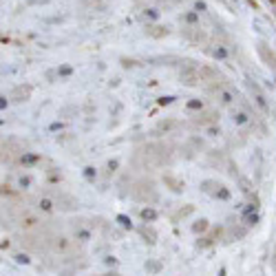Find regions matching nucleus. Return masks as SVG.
<instances>
[{"instance_id": "423d86ee", "label": "nucleus", "mask_w": 276, "mask_h": 276, "mask_svg": "<svg viewBox=\"0 0 276 276\" xmlns=\"http://www.w3.org/2000/svg\"><path fill=\"white\" fill-rule=\"evenodd\" d=\"M84 175L91 179V177H95V170H93V168H87V170H84Z\"/></svg>"}, {"instance_id": "0eeeda50", "label": "nucleus", "mask_w": 276, "mask_h": 276, "mask_svg": "<svg viewBox=\"0 0 276 276\" xmlns=\"http://www.w3.org/2000/svg\"><path fill=\"white\" fill-rule=\"evenodd\" d=\"M42 208H45V210H51V201H49V199H45V201H42Z\"/></svg>"}, {"instance_id": "f257e3e1", "label": "nucleus", "mask_w": 276, "mask_h": 276, "mask_svg": "<svg viewBox=\"0 0 276 276\" xmlns=\"http://www.w3.org/2000/svg\"><path fill=\"white\" fill-rule=\"evenodd\" d=\"M141 219H144V221H155V219H157V212L150 210V208H146V210H141Z\"/></svg>"}, {"instance_id": "6e6552de", "label": "nucleus", "mask_w": 276, "mask_h": 276, "mask_svg": "<svg viewBox=\"0 0 276 276\" xmlns=\"http://www.w3.org/2000/svg\"><path fill=\"white\" fill-rule=\"evenodd\" d=\"M188 106H190V108H201V102H190Z\"/></svg>"}, {"instance_id": "1a4fd4ad", "label": "nucleus", "mask_w": 276, "mask_h": 276, "mask_svg": "<svg viewBox=\"0 0 276 276\" xmlns=\"http://www.w3.org/2000/svg\"><path fill=\"white\" fill-rule=\"evenodd\" d=\"M236 122H239V124L245 122V115H243V113H241V115H236Z\"/></svg>"}, {"instance_id": "20e7f679", "label": "nucleus", "mask_w": 276, "mask_h": 276, "mask_svg": "<svg viewBox=\"0 0 276 276\" xmlns=\"http://www.w3.org/2000/svg\"><path fill=\"white\" fill-rule=\"evenodd\" d=\"M117 221H120V226H122V228H128V230H131V228H133L131 219H128V217H124V215H120V217H117Z\"/></svg>"}, {"instance_id": "39448f33", "label": "nucleus", "mask_w": 276, "mask_h": 276, "mask_svg": "<svg viewBox=\"0 0 276 276\" xmlns=\"http://www.w3.org/2000/svg\"><path fill=\"white\" fill-rule=\"evenodd\" d=\"M16 261L18 263H22V265H29V256H25V254H18Z\"/></svg>"}, {"instance_id": "f03ea898", "label": "nucleus", "mask_w": 276, "mask_h": 276, "mask_svg": "<svg viewBox=\"0 0 276 276\" xmlns=\"http://www.w3.org/2000/svg\"><path fill=\"white\" fill-rule=\"evenodd\" d=\"M141 236H144V239H148V243H155V241H157V234H155V232H153V230H146V228L141 230Z\"/></svg>"}, {"instance_id": "9d476101", "label": "nucleus", "mask_w": 276, "mask_h": 276, "mask_svg": "<svg viewBox=\"0 0 276 276\" xmlns=\"http://www.w3.org/2000/svg\"><path fill=\"white\" fill-rule=\"evenodd\" d=\"M219 276H226V268H221V270H219Z\"/></svg>"}, {"instance_id": "9b49d317", "label": "nucleus", "mask_w": 276, "mask_h": 276, "mask_svg": "<svg viewBox=\"0 0 276 276\" xmlns=\"http://www.w3.org/2000/svg\"><path fill=\"white\" fill-rule=\"evenodd\" d=\"M106 276H120V274H106Z\"/></svg>"}, {"instance_id": "7ed1b4c3", "label": "nucleus", "mask_w": 276, "mask_h": 276, "mask_svg": "<svg viewBox=\"0 0 276 276\" xmlns=\"http://www.w3.org/2000/svg\"><path fill=\"white\" fill-rule=\"evenodd\" d=\"M206 228H208V221H206V219H201V221H197V223L192 226V230H194V232H203Z\"/></svg>"}]
</instances>
